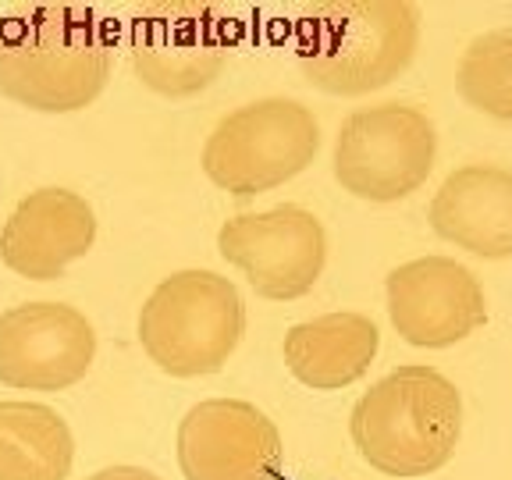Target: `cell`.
Wrapping results in <instances>:
<instances>
[{
    "label": "cell",
    "mask_w": 512,
    "mask_h": 480,
    "mask_svg": "<svg viewBox=\"0 0 512 480\" xmlns=\"http://www.w3.org/2000/svg\"><path fill=\"white\" fill-rule=\"evenodd\" d=\"M431 228L473 256L509 260L512 171L495 164H466L452 171L431 200Z\"/></svg>",
    "instance_id": "cell-13"
},
{
    "label": "cell",
    "mask_w": 512,
    "mask_h": 480,
    "mask_svg": "<svg viewBox=\"0 0 512 480\" xmlns=\"http://www.w3.org/2000/svg\"><path fill=\"white\" fill-rule=\"evenodd\" d=\"M96 331L68 303H22L0 313V384L64 392L89 374Z\"/></svg>",
    "instance_id": "cell-8"
},
{
    "label": "cell",
    "mask_w": 512,
    "mask_h": 480,
    "mask_svg": "<svg viewBox=\"0 0 512 480\" xmlns=\"http://www.w3.org/2000/svg\"><path fill=\"white\" fill-rule=\"evenodd\" d=\"M349 434L377 473L427 477L456 452L463 395L434 367H399L352 406Z\"/></svg>",
    "instance_id": "cell-2"
},
{
    "label": "cell",
    "mask_w": 512,
    "mask_h": 480,
    "mask_svg": "<svg viewBox=\"0 0 512 480\" xmlns=\"http://www.w3.org/2000/svg\"><path fill=\"white\" fill-rule=\"evenodd\" d=\"M320 150V125L292 96H264L217 121L203 146V171L217 189L256 196L292 182Z\"/></svg>",
    "instance_id": "cell-5"
},
{
    "label": "cell",
    "mask_w": 512,
    "mask_h": 480,
    "mask_svg": "<svg viewBox=\"0 0 512 480\" xmlns=\"http://www.w3.org/2000/svg\"><path fill=\"white\" fill-rule=\"evenodd\" d=\"M384 292L392 328L416 349H448L488 320L480 281L448 256L399 264L384 281Z\"/></svg>",
    "instance_id": "cell-9"
},
{
    "label": "cell",
    "mask_w": 512,
    "mask_h": 480,
    "mask_svg": "<svg viewBox=\"0 0 512 480\" xmlns=\"http://www.w3.org/2000/svg\"><path fill=\"white\" fill-rule=\"evenodd\" d=\"M111 79V40L89 11L47 8L0 40V93L40 114L82 111Z\"/></svg>",
    "instance_id": "cell-3"
},
{
    "label": "cell",
    "mask_w": 512,
    "mask_h": 480,
    "mask_svg": "<svg viewBox=\"0 0 512 480\" xmlns=\"http://www.w3.org/2000/svg\"><path fill=\"white\" fill-rule=\"evenodd\" d=\"M228 64L221 25L200 8H153L136 18L132 72L146 89L171 100L203 93Z\"/></svg>",
    "instance_id": "cell-11"
},
{
    "label": "cell",
    "mask_w": 512,
    "mask_h": 480,
    "mask_svg": "<svg viewBox=\"0 0 512 480\" xmlns=\"http://www.w3.org/2000/svg\"><path fill=\"white\" fill-rule=\"evenodd\" d=\"M185 480H278L281 434L274 420L242 399H207L178 424Z\"/></svg>",
    "instance_id": "cell-10"
},
{
    "label": "cell",
    "mask_w": 512,
    "mask_h": 480,
    "mask_svg": "<svg viewBox=\"0 0 512 480\" xmlns=\"http://www.w3.org/2000/svg\"><path fill=\"white\" fill-rule=\"evenodd\" d=\"M72 427L43 402H0V480H68Z\"/></svg>",
    "instance_id": "cell-15"
},
{
    "label": "cell",
    "mask_w": 512,
    "mask_h": 480,
    "mask_svg": "<svg viewBox=\"0 0 512 480\" xmlns=\"http://www.w3.org/2000/svg\"><path fill=\"white\" fill-rule=\"evenodd\" d=\"M246 331L239 288L214 271H175L146 299L139 342L171 377L217 374Z\"/></svg>",
    "instance_id": "cell-4"
},
{
    "label": "cell",
    "mask_w": 512,
    "mask_h": 480,
    "mask_svg": "<svg viewBox=\"0 0 512 480\" xmlns=\"http://www.w3.org/2000/svg\"><path fill=\"white\" fill-rule=\"evenodd\" d=\"M438 153V132L409 104H377L349 114L335 139V178L367 203L406 200L427 182Z\"/></svg>",
    "instance_id": "cell-6"
},
{
    "label": "cell",
    "mask_w": 512,
    "mask_h": 480,
    "mask_svg": "<svg viewBox=\"0 0 512 480\" xmlns=\"http://www.w3.org/2000/svg\"><path fill=\"white\" fill-rule=\"evenodd\" d=\"M96 214L79 192L47 185L11 210L0 232V260L29 281H54L93 249Z\"/></svg>",
    "instance_id": "cell-12"
},
{
    "label": "cell",
    "mask_w": 512,
    "mask_h": 480,
    "mask_svg": "<svg viewBox=\"0 0 512 480\" xmlns=\"http://www.w3.org/2000/svg\"><path fill=\"white\" fill-rule=\"evenodd\" d=\"M217 249L246 274L256 296L288 303L306 296L328 264L324 224L303 207H271L221 224Z\"/></svg>",
    "instance_id": "cell-7"
},
{
    "label": "cell",
    "mask_w": 512,
    "mask_h": 480,
    "mask_svg": "<svg viewBox=\"0 0 512 480\" xmlns=\"http://www.w3.org/2000/svg\"><path fill=\"white\" fill-rule=\"evenodd\" d=\"M420 47V11L406 0L324 4L299 22L296 64L328 96H367L409 68Z\"/></svg>",
    "instance_id": "cell-1"
},
{
    "label": "cell",
    "mask_w": 512,
    "mask_h": 480,
    "mask_svg": "<svg viewBox=\"0 0 512 480\" xmlns=\"http://www.w3.org/2000/svg\"><path fill=\"white\" fill-rule=\"evenodd\" d=\"M285 363L313 392H338L360 381L381 349V331L363 313H324L285 335Z\"/></svg>",
    "instance_id": "cell-14"
},
{
    "label": "cell",
    "mask_w": 512,
    "mask_h": 480,
    "mask_svg": "<svg viewBox=\"0 0 512 480\" xmlns=\"http://www.w3.org/2000/svg\"><path fill=\"white\" fill-rule=\"evenodd\" d=\"M456 89L473 111L512 121V25L484 32L463 50Z\"/></svg>",
    "instance_id": "cell-16"
},
{
    "label": "cell",
    "mask_w": 512,
    "mask_h": 480,
    "mask_svg": "<svg viewBox=\"0 0 512 480\" xmlns=\"http://www.w3.org/2000/svg\"><path fill=\"white\" fill-rule=\"evenodd\" d=\"M86 480H160L157 473L143 470V466H107V470L93 473Z\"/></svg>",
    "instance_id": "cell-17"
}]
</instances>
